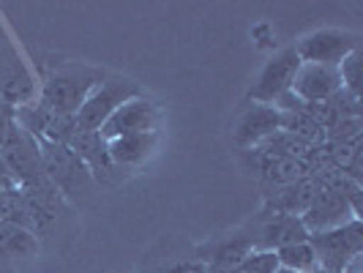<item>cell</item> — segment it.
<instances>
[{
    "label": "cell",
    "mask_w": 363,
    "mask_h": 273,
    "mask_svg": "<svg viewBox=\"0 0 363 273\" xmlns=\"http://www.w3.org/2000/svg\"><path fill=\"white\" fill-rule=\"evenodd\" d=\"M276 260H279V268H287V271H295V273L317 271V255H314L309 240L292 243V246H284V249H276Z\"/></svg>",
    "instance_id": "obj_15"
},
{
    "label": "cell",
    "mask_w": 363,
    "mask_h": 273,
    "mask_svg": "<svg viewBox=\"0 0 363 273\" xmlns=\"http://www.w3.org/2000/svg\"><path fill=\"white\" fill-rule=\"evenodd\" d=\"M309 243L317 255V268L328 273H342L352 257L363 255V224L352 218L336 230L309 235Z\"/></svg>",
    "instance_id": "obj_4"
},
{
    "label": "cell",
    "mask_w": 363,
    "mask_h": 273,
    "mask_svg": "<svg viewBox=\"0 0 363 273\" xmlns=\"http://www.w3.org/2000/svg\"><path fill=\"white\" fill-rule=\"evenodd\" d=\"M290 91L303 104H325L328 99H333L342 91V77H339V69H330V66L301 63Z\"/></svg>",
    "instance_id": "obj_9"
},
{
    "label": "cell",
    "mask_w": 363,
    "mask_h": 273,
    "mask_svg": "<svg viewBox=\"0 0 363 273\" xmlns=\"http://www.w3.org/2000/svg\"><path fill=\"white\" fill-rule=\"evenodd\" d=\"M276 273H295V271H287V268H279Z\"/></svg>",
    "instance_id": "obj_20"
},
{
    "label": "cell",
    "mask_w": 363,
    "mask_h": 273,
    "mask_svg": "<svg viewBox=\"0 0 363 273\" xmlns=\"http://www.w3.org/2000/svg\"><path fill=\"white\" fill-rule=\"evenodd\" d=\"M352 218H361L358 205L350 202L342 191H336V189H330V186L317 189L311 205L301 213V221H303V227H306L309 235L336 230V227H342V224L352 221Z\"/></svg>",
    "instance_id": "obj_7"
},
{
    "label": "cell",
    "mask_w": 363,
    "mask_h": 273,
    "mask_svg": "<svg viewBox=\"0 0 363 273\" xmlns=\"http://www.w3.org/2000/svg\"><path fill=\"white\" fill-rule=\"evenodd\" d=\"M276 131H281V112L268 104H249L238 121L235 143L240 147H259Z\"/></svg>",
    "instance_id": "obj_10"
},
{
    "label": "cell",
    "mask_w": 363,
    "mask_h": 273,
    "mask_svg": "<svg viewBox=\"0 0 363 273\" xmlns=\"http://www.w3.org/2000/svg\"><path fill=\"white\" fill-rule=\"evenodd\" d=\"M38 91H41V82L25 50L19 47L17 36L11 33V28L0 14V104L11 109L33 104L38 101Z\"/></svg>",
    "instance_id": "obj_1"
},
{
    "label": "cell",
    "mask_w": 363,
    "mask_h": 273,
    "mask_svg": "<svg viewBox=\"0 0 363 273\" xmlns=\"http://www.w3.org/2000/svg\"><path fill=\"white\" fill-rule=\"evenodd\" d=\"M292 47L301 57V63L339 69V63L345 60L347 55L361 50V36L352 33V30H342V28H320V30L306 33Z\"/></svg>",
    "instance_id": "obj_5"
},
{
    "label": "cell",
    "mask_w": 363,
    "mask_h": 273,
    "mask_svg": "<svg viewBox=\"0 0 363 273\" xmlns=\"http://www.w3.org/2000/svg\"><path fill=\"white\" fill-rule=\"evenodd\" d=\"M317 189H320V186H314L309 178H301V181H295V183H287L284 191H279V194L273 197L271 205L276 208V213L301 216V213L311 205L314 194H317Z\"/></svg>",
    "instance_id": "obj_14"
},
{
    "label": "cell",
    "mask_w": 363,
    "mask_h": 273,
    "mask_svg": "<svg viewBox=\"0 0 363 273\" xmlns=\"http://www.w3.org/2000/svg\"><path fill=\"white\" fill-rule=\"evenodd\" d=\"M298 69H301V57L295 52V47L279 50L262 66L257 82L252 85V91H249V101L252 104H268V107H273V101L281 93H287L292 88V79H295Z\"/></svg>",
    "instance_id": "obj_6"
},
{
    "label": "cell",
    "mask_w": 363,
    "mask_h": 273,
    "mask_svg": "<svg viewBox=\"0 0 363 273\" xmlns=\"http://www.w3.org/2000/svg\"><path fill=\"white\" fill-rule=\"evenodd\" d=\"M104 72L93 69V66H82V63H69L63 69L52 72L38 91V101L50 109L52 115H63V118H74L79 107L85 104V99L91 91L101 82Z\"/></svg>",
    "instance_id": "obj_2"
},
{
    "label": "cell",
    "mask_w": 363,
    "mask_h": 273,
    "mask_svg": "<svg viewBox=\"0 0 363 273\" xmlns=\"http://www.w3.org/2000/svg\"><path fill=\"white\" fill-rule=\"evenodd\" d=\"M140 96H145V91L137 82H131L126 77H118V74H104L101 82L85 99V104L79 107V112L74 115V123L79 131H99L115 109H121L126 101L140 99Z\"/></svg>",
    "instance_id": "obj_3"
},
{
    "label": "cell",
    "mask_w": 363,
    "mask_h": 273,
    "mask_svg": "<svg viewBox=\"0 0 363 273\" xmlns=\"http://www.w3.org/2000/svg\"><path fill=\"white\" fill-rule=\"evenodd\" d=\"M162 121V109L153 99L140 96L131 99L121 109H115L109 115V121L99 128L101 140H115V137H126V134H147V131H159Z\"/></svg>",
    "instance_id": "obj_8"
},
{
    "label": "cell",
    "mask_w": 363,
    "mask_h": 273,
    "mask_svg": "<svg viewBox=\"0 0 363 273\" xmlns=\"http://www.w3.org/2000/svg\"><path fill=\"white\" fill-rule=\"evenodd\" d=\"M309 240V233L303 227L301 216H287V213H276V216L265 224L262 238L255 243V249H265V252H276V249H284L292 243H303Z\"/></svg>",
    "instance_id": "obj_12"
},
{
    "label": "cell",
    "mask_w": 363,
    "mask_h": 273,
    "mask_svg": "<svg viewBox=\"0 0 363 273\" xmlns=\"http://www.w3.org/2000/svg\"><path fill=\"white\" fill-rule=\"evenodd\" d=\"M162 273H208V265L202 262H181V265H172Z\"/></svg>",
    "instance_id": "obj_19"
},
{
    "label": "cell",
    "mask_w": 363,
    "mask_h": 273,
    "mask_svg": "<svg viewBox=\"0 0 363 273\" xmlns=\"http://www.w3.org/2000/svg\"><path fill=\"white\" fill-rule=\"evenodd\" d=\"M0 252L6 257H28L38 255V238L33 230H28L25 224H14V221H0Z\"/></svg>",
    "instance_id": "obj_13"
},
{
    "label": "cell",
    "mask_w": 363,
    "mask_h": 273,
    "mask_svg": "<svg viewBox=\"0 0 363 273\" xmlns=\"http://www.w3.org/2000/svg\"><path fill=\"white\" fill-rule=\"evenodd\" d=\"M262 175L276 186H287L303 178V162L290 156H268V164L262 167Z\"/></svg>",
    "instance_id": "obj_16"
},
{
    "label": "cell",
    "mask_w": 363,
    "mask_h": 273,
    "mask_svg": "<svg viewBox=\"0 0 363 273\" xmlns=\"http://www.w3.org/2000/svg\"><path fill=\"white\" fill-rule=\"evenodd\" d=\"M361 50H355L352 55H347L339 63V77H342V91L361 96Z\"/></svg>",
    "instance_id": "obj_18"
},
{
    "label": "cell",
    "mask_w": 363,
    "mask_h": 273,
    "mask_svg": "<svg viewBox=\"0 0 363 273\" xmlns=\"http://www.w3.org/2000/svg\"><path fill=\"white\" fill-rule=\"evenodd\" d=\"M156 140H159V131L126 134V137L107 140L109 164L112 167H140V164H145L156 150Z\"/></svg>",
    "instance_id": "obj_11"
},
{
    "label": "cell",
    "mask_w": 363,
    "mask_h": 273,
    "mask_svg": "<svg viewBox=\"0 0 363 273\" xmlns=\"http://www.w3.org/2000/svg\"><path fill=\"white\" fill-rule=\"evenodd\" d=\"M238 273H276L279 271V260L276 252H265V249H252L249 255L240 260L235 268Z\"/></svg>",
    "instance_id": "obj_17"
}]
</instances>
